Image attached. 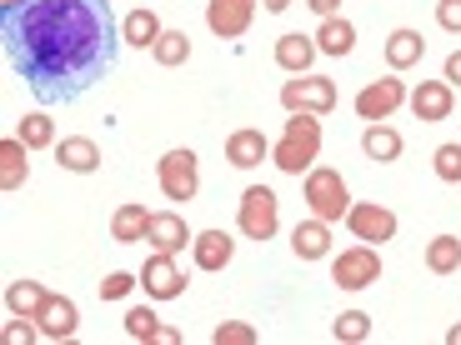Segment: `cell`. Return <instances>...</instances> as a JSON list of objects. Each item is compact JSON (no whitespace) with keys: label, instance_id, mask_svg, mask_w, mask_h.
<instances>
[{"label":"cell","instance_id":"obj_1","mask_svg":"<svg viewBox=\"0 0 461 345\" xmlns=\"http://www.w3.org/2000/svg\"><path fill=\"white\" fill-rule=\"evenodd\" d=\"M0 40L21 81L46 105H56L111 75L121 31L111 0H5Z\"/></svg>","mask_w":461,"mask_h":345},{"label":"cell","instance_id":"obj_2","mask_svg":"<svg viewBox=\"0 0 461 345\" xmlns=\"http://www.w3.org/2000/svg\"><path fill=\"white\" fill-rule=\"evenodd\" d=\"M316 155H321V115L296 111L286 120V130H281V140L271 146V161H276L286 175H301V171L316 165Z\"/></svg>","mask_w":461,"mask_h":345},{"label":"cell","instance_id":"obj_3","mask_svg":"<svg viewBox=\"0 0 461 345\" xmlns=\"http://www.w3.org/2000/svg\"><path fill=\"white\" fill-rule=\"evenodd\" d=\"M306 206H312V216H321L326 226H331V220H341L346 210H351V190H346L341 171L312 165V171H306Z\"/></svg>","mask_w":461,"mask_h":345},{"label":"cell","instance_id":"obj_4","mask_svg":"<svg viewBox=\"0 0 461 345\" xmlns=\"http://www.w3.org/2000/svg\"><path fill=\"white\" fill-rule=\"evenodd\" d=\"M331 280L341 290H366L371 280H381V255L376 245H351L331 261Z\"/></svg>","mask_w":461,"mask_h":345},{"label":"cell","instance_id":"obj_5","mask_svg":"<svg viewBox=\"0 0 461 345\" xmlns=\"http://www.w3.org/2000/svg\"><path fill=\"white\" fill-rule=\"evenodd\" d=\"M241 235L246 241H271L276 235V190L251 185L241 196Z\"/></svg>","mask_w":461,"mask_h":345},{"label":"cell","instance_id":"obj_6","mask_svg":"<svg viewBox=\"0 0 461 345\" xmlns=\"http://www.w3.org/2000/svg\"><path fill=\"white\" fill-rule=\"evenodd\" d=\"M281 105L291 115L296 111H312V115H326L336 105V85L326 75H301V81H286L281 85Z\"/></svg>","mask_w":461,"mask_h":345},{"label":"cell","instance_id":"obj_7","mask_svg":"<svg viewBox=\"0 0 461 345\" xmlns=\"http://www.w3.org/2000/svg\"><path fill=\"white\" fill-rule=\"evenodd\" d=\"M140 290H146L150 300H176L185 290V270L176 265V255L166 251H150V261L140 265Z\"/></svg>","mask_w":461,"mask_h":345},{"label":"cell","instance_id":"obj_8","mask_svg":"<svg viewBox=\"0 0 461 345\" xmlns=\"http://www.w3.org/2000/svg\"><path fill=\"white\" fill-rule=\"evenodd\" d=\"M161 190H166V200H196V185H201V175H196V155L191 150H166L161 155Z\"/></svg>","mask_w":461,"mask_h":345},{"label":"cell","instance_id":"obj_9","mask_svg":"<svg viewBox=\"0 0 461 345\" xmlns=\"http://www.w3.org/2000/svg\"><path fill=\"white\" fill-rule=\"evenodd\" d=\"M251 21H256V0H206V25L221 35V40L246 35Z\"/></svg>","mask_w":461,"mask_h":345},{"label":"cell","instance_id":"obj_10","mask_svg":"<svg viewBox=\"0 0 461 345\" xmlns=\"http://www.w3.org/2000/svg\"><path fill=\"white\" fill-rule=\"evenodd\" d=\"M191 241H196V235H191V226L181 220V210H150V230H146V245H150V251L181 255Z\"/></svg>","mask_w":461,"mask_h":345},{"label":"cell","instance_id":"obj_11","mask_svg":"<svg viewBox=\"0 0 461 345\" xmlns=\"http://www.w3.org/2000/svg\"><path fill=\"white\" fill-rule=\"evenodd\" d=\"M402 101H406V85L396 81V75H386V81H371V85H361V95H357V115L376 126V120H386V115H392Z\"/></svg>","mask_w":461,"mask_h":345},{"label":"cell","instance_id":"obj_12","mask_svg":"<svg viewBox=\"0 0 461 345\" xmlns=\"http://www.w3.org/2000/svg\"><path fill=\"white\" fill-rule=\"evenodd\" d=\"M346 226H351V235L366 241V245L392 241V235H396V216L386 206H351V210H346Z\"/></svg>","mask_w":461,"mask_h":345},{"label":"cell","instance_id":"obj_13","mask_svg":"<svg viewBox=\"0 0 461 345\" xmlns=\"http://www.w3.org/2000/svg\"><path fill=\"white\" fill-rule=\"evenodd\" d=\"M35 325H41V335H46V341H70V335H76V325H81V315H76V300L46 296V305H41Z\"/></svg>","mask_w":461,"mask_h":345},{"label":"cell","instance_id":"obj_14","mask_svg":"<svg viewBox=\"0 0 461 345\" xmlns=\"http://www.w3.org/2000/svg\"><path fill=\"white\" fill-rule=\"evenodd\" d=\"M451 105H456V95H451L447 81H421V85L411 91V111H416V120H427V126L447 120Z\"/></svg>","mask_w":461,"mask_h":345},{"label":"cell","instance_id":"obj_15","mask_svg":"<svg viewBox=\"0 0 461 345\" xmlns=\"http://www.w3.org/2000/svg\"><path fill=\"white\" fill-rule=\"evenodd\" d=\"M291 251H296L301 261H326V255H331V230H326V220L321 216L301 220V226L291 230Z\"/></svg>","mask_w":461,"mask_h":345},{"label":"cell","instance_id":"obj_16","mask_svg":"<svg viewBox=\"0 0 461 345\" xmlns=\"http://www.w3.org/2000/svg\"><path fill=\"white\" fill-rule=\"evenodd\" d=\"M266 155H271V140H266L261 130H230V140H226V161L236 165V171H251V165H261Z\"/></svg>","mask_w":461,"mask_h":345},{"label":"cell","instance_id":"obj_17","mask_svg":"<svg viewBox=\"0 0 461 345\" xmlns=\"http://www.w3.org/2000/svg\"><path fill=\"white\" fill-rule=\"evenodd\" d=\"M312 60H316V35L291 31V35H281V40H276V66H281V70H291V75H306V70H312Z\"/></svg>","mask_w":461,"mask_h":345},{"label":"cell","instance_id":"obj_18","mask_svg":"<svg viewBox=\"0 0 461 345\" xmlns=\"http://www.w3.org/2000/svg\"><path fill=\"white\" fill-rule=\"evenodd\" d=\"M56 165L60 171H76V175H91L95 165H101V146L86 140V136H66L56 146Z\"/></svg>","mask_w":461,"mask_h":345},{"label":"cell","instance_id":"obj_19","mask_svg":"<svg viewBox=\"0 0 461 345\" xmlns=\"http://www.w3.org/2000/svg\"><path fill=\"white\" fill-rule=\"evenodd\" d=\"M25 140L21 136H5L0 140V190H21L25 175H31V165H25Z\"/></svg>","mask_w":461,"mask_h":345},{"label":"cell","instance_id":"obj_20","mask_svg":"<svg viewBox=\"0 0 461 345\" xmlns=\"http://www.w3.org/2000/svg\"><path fill=\"white\" fill-rule=\"evenodd\" d=\"M191 251H196L201 270H221V265H230V255H236V241H230L226 230H201L196 241H191Z\"/></svg>","mask_w":461,"mask_h":345},{"label":"cell","instance_id":"obj_21","mask_svg":"<svg viewBox=\"0 0 461 345\" xmlns=\"http://www.w3.org/2000/svg\"><path fill=\"white\" fill-rule=\"evenodd\" d=\"M146 230H150V210L140 206V200H131V206H121L111 216V235L121 245H140V241H146Z\"/></svg>","mask_w":461,"mask_h":345},{"label":"cell","instance_id":"obj_22","mask_svg":"<svg viewBox=\"0 0 461 345\" xmlns=\"http://www.w3.org/2000/svg\"><path fill=\"white\" fill-rule=\"evenodd\" d=\"M351 46H357V25L341 21V15L321 21V31H316V50L321 56H351Z\"/></svg>","mask_w":461,"mask_h":345},{"label":"cell","instance_id":"obj_23","mask_svg":"<svg viewBox=\"0 0 461 345\" xmlns=\"http://www.w3.org/2000/svg\"><path fill=\"white\" fill-rule=\"evenodd\" d=\"M421 56H427V40H421L416 31H392V35H386V66H392V70L416 66Z\"/></svg>","mask_w":461,"mask_h":345},{"label":"cell","instance_id":"obj_24","mask_svg":"<svg viewBox=\"0 0 461 345\" xmlns=\"http://www.w3.org/2000/svg\"><path fill=\"white\" fill-rule=\"evenodd\" d=\"M161 31H166V25H161V15H156V11H136V15H126V25H121V40H131V46H156V40H161Z\"/></svg>","mask_w":461,"mask_h":345},{"label":"cell","instance_id":"obj_25","mask_svg":"<svg viewBox=\"0 0 461 345\" xmlns=\"http://www.w3.org/2000/svg\"><path fill=\"white\" fill-rule=\"evenodd\" d=\"M41 305H46V290L35 286V280H11V286H5V311L11 315H41Z\"/></svg>","mask_w":461,"mask_h":345},{"label":"cell","instance_id":"obj_26","mask_svg":"<svg viewBox=\"0 0 461 345\" xmlns=\"http://www.w3.org/2000/svg\"><path fill=\"white\" fill-rule=\"evenodd\" d=\"M361 150H366V161H396V155H402V136H396L392 126H366V136H361Z\"/></svg>","mask_w":461,"mask_h":345},{"label":"cell","instance_id":"obj_27","mask_svg":"<svg viewBox=\"0 0 461 345\" xmlns=\"http://www.w3.org/2000/svg\"><path fill=\"white\" fill-rule=\"evenodd\" d=\"M427 270H437V276H456L461 270V235H437V241L427 245Z\"/></svg>","mask_w":461,"mask_h":345},{"label":"cell","instance_id":"obj_28","mask_svg":"<svg viewBox=\"0 0 461 345\" xmlns=\"http://www.w3.org/2000/svg\"><path fill=\"white\" fill-rule=\"evenodd\" d=\"M150 56L161 60V66H185V60H191V35L185 31H161V40L150 46Z\"/></svg>","mask_w":461,"mask_h":345},{"label":"cell","instance_id":"obj_29","mask_svg":"<svg viewBox=\"0 0 461 345\" xmlns=\"http://www.w3.org/2000/svg\"><path fill=\"white\" fill-rule=\"evenodd\" d=\"M21 140H25L31 150L56 146V126H50V115H25V120H21Z\"/></svg>","mask_w":461,"mask_h":345},{"label":"cell","instance_id":"obj_30","mask_svg":"<svg viewBox=\"0 0 461 345\" xmlns=\"http://www.w3.org/2000/svg\"><path fill=\"white\" fill-rule=\"evenodd\" d=\"M371 335V315L366 311H346L341 321H336V341H346V345H361Z\"/></svg>","mask_w":461,"mask_h":345},{"label":"cell","instance_id":"obj_31","mask_svg":"<svg viewBox=\"0 0 461 345\" xmlns=\"http://www.w3.org/2000/svg\"><path fill=\"white\" fill-rule=\"evenodd\" d=\"M431 165H437V175L447 185H461V146L456 140H451V146H437V161Z\"/></svg>","mask_w":461,"mask_h":345},{"label":"cell","instance_id":"obj_32","mask_svg":"<svg viewBox=\"0 0 461 345\" xmlns=\"http://www.w3.org/2000/svg\"><path fill=\"white\" fill-rule=\"evenodd\" d=\"M156 331H161V321L146 311V305H136V311H126V335L131 341H156Z\"/></svg>","mask_w":461,"mask_h":345},{"label":"cell","instance_id":"obj_33","mask_svg":"<svg viewBox=\"0 0 461 345\" xmlns=\"http://www.w3.org/2000/svg\"><path fill=\"white\" fill-rule=\"evenodd\" d=\"M216 345H256V331L241 321H226V325H216Z\"/></svg>","mask_w":461,"mask_h":345},{"label":"cell","instance_id":"obj_34","mask_svg":"<svg viewBox=\"0 0 461 345\" xmlns=\"http://www.w3.org/2000/svg\"><path fill=\"white\" fill-rule=\"evenodd\" d=\"M131 290H136V276H131V270H115V276L101 280V300H121V296H131Z\"/></svg>","mask_w":461,"mask_h":345},{"label":"cell","instance_id":"obj_35","mask_svg":"<svg viewBox=\"0 0 461 345\" xmlns=\"http://www.w3.org/2000/svg\"><path fill=\"white\" fill-rule=\"evenodd\" d=\"M437 25L451 35H461V0H437Z\"/></svg>","mask_w":461,"mask_h":345},{"label":"cell","instance_id":"obj_36","mask_svg":"<svg viewBox=\"0 0 461 345\" xmlns=\"http://www.w3.org/2000/svg\"><path fill=\"white\" fill-rule=\"evenodd\" d=\"M306 5H312V11L321 15V21H331V15L341 11V0H306Z\"/></svg>","mask_w":461,"mask_h":345},{"label":"cell","instance_id":"obj_37","mask_svg":"<svg viewBox=\"0 0 461 345\" xmlns=\"http://www.w3.org/2000/svg\"><path fill=\"white\" fill-rule=\"evenodd\" d=\"M447 85H461V50L447 56Z\"/></svg>","mask_w":461,"mask_h":345},{"label":"cell","instance_id":"obj_38","mask_svg":"<svg viewBox=\"0 0 461 345\" xmlns=\"http://www.w3.org/2000/svg\"><path fill=\"white\" fill-rule=\"evenodd\" d=\"M156 345H181V331H171V325H161V331H156Z\"/></svg>","mask_w":461,"mask_h":345},{"label":"cell","instance_id":"obj_39","mask_svg":"<svg viewBox=\"0 0 461 345\" xmlns=\"http://www.w3.org/2000/svg\"><path fill=\"white\" fill-rule=\"evenodd\" d=\"M266 11H271V15H281V11H291V0H266Z\"/></svg>","mask_w":461,"mask_h":345},{"label":"cell","instance_id":"obj_40","mask_svg":"<svg viewBox=\"0 0 461 345\" xmlns=\"http://www.w3.org/2000/svg\"><path fill=\"white\" fill-rule=\"evenodd\" d=\"M447 341H451V345H461V325H451V331H447Z\"/></svg>","mask_w":461,"mask_h":345}]
</instances>
